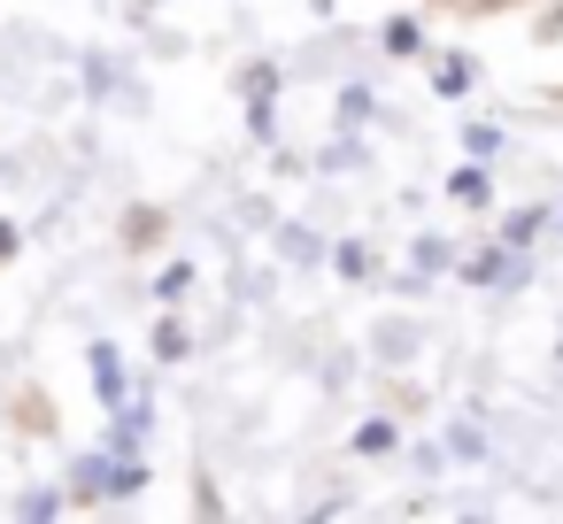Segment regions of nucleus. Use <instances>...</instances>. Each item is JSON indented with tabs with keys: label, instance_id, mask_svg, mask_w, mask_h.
<instances>
[{
	"label": "nucleus",
	"instance_id": "f257e3e1",
	"mask_svg": "<svg viewBox=\"0 0 563 524\" xmlns=\"http://www.w3.org/2000/svg\"><path fill=\"white\" fill-rule=\"evenodd\" d=\"M93 386H101V401L124 393V363H117V347H93Z\"/></svg>",
	"mask_w": 563,
	"mask_h": 524
},
{
	"label": "nucleus",
	"instance_id": "f03ea898",
	"mask_svg": "<svg viewBox=\"0 0 563 524\" xmlns=\"http://www.w3.org/2000/svg\"><path fill=\"white\" fill-rule=\"evenodd\" d=\"M394 439H401V432H394V424H363V432H355V447H363V455H386V447H394Z\"/></svg>",
	"mask_w": 563,
	"mask_h": 524
},
{
	"label": "nucleus",
	"instance_id": "7ed1b4c3",
	"mask_svg": "<svg viewBox=\"0 0 563 524\" xmlns=\"http://www.w3.org/2000/svg\"><path fill=\"white\" fill-rule=\"evenodd\" d=\"M471 78H478L471 63H440V93H471Z\"/></svg>",
	"mask_w": 563,
	"mask_h": 524
},
{
	"label": "nucleus",
	"instance_id": "20e7f679",
	"mask_svg": "<svg viewBox=\"0 0 563 524\" xmlns=\"http://www.w3.org/2000/svg\"><path fill=\"white\" fill-rule=\"evenodd\" d=\"M155 355L178 363V355H186V324H163V332H155Z\"/></svg>",
	"mask_w": 563,
	"mask_h": 524
},
{
	"label": "nucleus",
	"instance_id": "39448f33",
	"mask_svg": "<svg viewBox=\"0 0 563 524\" xmlns=\"http://www.w3.org/2000/svg\"><path fill=\"white\" fill-rule=\"evenodd\" d=\"M386 55H417V24H386Z\"/></svg>",
	"mask_w": 563,
	"mask_h": 524
},
{
	"label": "nucleus",
	"instance_id": "423d86ee",
	"mask_svg": "<svg viewBox=\"0 0 563 524\" xmlns=\"http://www.w3.org/2000/svg\"><path fill=\"white\" fill-rule=\"evenodd\" d=\"M455 9H471V16H494V9H517V0H455Z\"/></svg>",
	"mask_w": 563,
	"mask_h": 524
},
{
	"label": "nucleus",
	"instance_id": "0eeeda50",
	"mask_svg": "<svg viewBox=\"0 0 563 524\" xmlns=\"http://www.w3.org/2000/svg\"><path fill=\"white\" fill-rule=\"evenodd\" d=\"M9 247H16V232H9V224H0V255H9Z\"/></svg>",
	"mask_w": 563,
	"mask_h": 524
}]
</instances>
